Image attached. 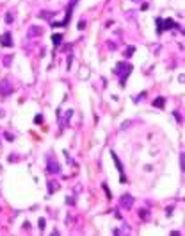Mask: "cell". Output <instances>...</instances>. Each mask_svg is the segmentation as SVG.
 Returning a JSON list of instances; mask_svg holds the SVG:
<instances>
[{
	"instance_id": "obj_19",
	"label": "cell",
	"mask_w": 185,
	"mask_h": 236,
	"mask_svg": "<svg viewBox=\"0 0 185 236\" xmlns=\"http://www.w3.org/2000/svg\"><path fill=\"white\" fill-rule=\"evenodd\" d=\"M102 188H103V190H105V193H107V197H109V198H111V192H109V188H107V184H102Z\"/></svg>"
},
{
	"instance_id": "obj_21",
	"label": "cell",
	"mask_w": 185,
	"mask_h": 236,
	"mask_svg": "<svg viewBox=\"0 0 185 236\" xmlns=\"http://www.w3.org/2000/svg\"><path fill=\"white\" fill-rule=\"evenodd\" d=\"M5 138H7L9 141H13V139H14V138H13V134H9V133H5Z\"/></svg>"
},
{
	"instance_id": "obj_20",
	"label": "cell",
	"mask_w": 185,
	"mask_h": 236,
	"mask_svg": "<svg viewBox=\"0 0 185 236\" xmlns=\"http://www.w3.org/2000/svg\"><path fill=\"white\" fill-rule=\"evenodd\" d=\"M34 122H36V123H41V122H43V116H41V115H37V116L34 118Z\"/></svg>"
},
{
	"instance_id": "obj_8",
	"label": "cell",
	"mask_w": 185,
	"mask_h": 236,
	"mask_svg": "<svg viewBox=\"0 0 185 236\" xmlns=\"http://www.w3.org/2000/svg\"><path fill=\"white\" fill-rule=\"evenodd\" d=\"M39 34H43V29H41V27H36V25H34V27L29 29V36H30V38H32V36H39Z\"/></svg>"
},
{
	"instance_id": "obj_18",
	"label": "cell",
	"mask_w": 185,
	"mask_h": 236,
	"mask_svg": "<svg viewBox=\"0 0 185 236\" xmlns=\"http://www.w3.org/2000/svg\"><path fill=\"white\" fill-rule=\"evenodd\" d=\"M78 29H80V31H82V29H86V21H84V20H80V21H78Z\"/></svg>"
},
{
	"instance_id": "obj_13",
	"label": "cell",
	"mask_w": 185,
	"mask_h": 236,
	"mask_svg": "<svg viewBox=\"0 0 185 236\" xmlns=\"http://www.w3.org/2000/svg\"><path fill=\"white\" fill-rule=\"evenodd\" d=\"M139 218H141V220H148V218H149V211H148V209H141V211H139Z\"/></svg>"
},
{
	"instance_id": "obj_16",
	"label": "cell",
	"mask_w": 185,
	"mask_h": 236,
	"mask_svg": "<svg viewBox=\"0 0 185 236\" xmlns=\"http://www.w3.org/2000/svg\"><path fill=\"white\" fill-rule=\"evenodd\" d=\"M11 61H13V56H5V59H4V64H5V66H9V64H11Z\"/></svg>"
},
{
	"instance_id": "obj_10",
	"label": "cell",
	"mask_w": 185,
	"mask_h": 236,
	"mask_svg": "<svg viewBox=\"0 0 185 236\" xmlns=\"http://www.w3.org/2000/svg\"><path fill=\"white\" fill-rule=\"evenodd\" d=\"M52 41H54L55 47H59V45L62 43V34H54V36H52Z\"/></svg>"
},
{
	"instance_id": "obj_17",
	"label": "cell",
	"mask_w": 185,
	"mask_h": 236,
	"mask_svg": "<svg viewBox=\"0 0 185 236\" xmlns=\"http://www.w3.org/2000/svg\"><path fill=\"white\" fill-rule=\"evenodd\" d=\"M45 225H46L45 218H39V229H41V231H45Z\"/></svg>"
},
{
	"instance_id": "obj_9",
	"label": "cell",
	"mask_w": 185,
	"mask_h": 236,
	"mask_svg": "<svg viewBox=\"0 0 185 236\" xmlns=\"http://www.w3.org/2000/svg\"><path fill=\"white\" fill-rule=\"evenodd\" d=\"M164 104H166V100L162 97H157L153 100V106H155V107H164Z\"/></svg>"
},
{
	"instance_id": "obj_2",
	"label": "cell",
	"mask_w": 185,
	"mask_h": 236,
	"mask_svg": "<svg viewBox=\"0 0 185 236\" xmlns=\"http://www.w3.org/2000/svg\"><path fill=\"white\" fill-rule=\"evenodd\" d=\"M46 170H48L50 174H59V172H61V165H59V161H57L54 156L46 157Z\"/></svg>"
},
{
	"instance_id": "obj_11",
	"label": "cell",
	"mask_w": 185,
	"mask_h": 236,
	"mask_svg": "<svg viewBox=\"0 0 185 236\" xmlns=\"http://www.w3.org/2000/svg\"><path fill=\"white\" fill-rule=\"evenodd\" d=\"M57 188H59V184H57L55 181H50V182H48V193H54Z\"/></svg>"
},
{
	"instance_id": "obj_12",
	"label": "cell",
	"mask_w": 185,
	"mask_h": 236,
	"mask_svg": "<svg viewBox=\"0 0 185 236\" xmlns=\"http://www.w3.org/2000/svg\"><path fill=\"white\" fill-rule=\"evenodd\" d=\"M155 23H157V32H158V34H162V32H164V27H162V18H157V20H155Z\"/></svg>"
},
{
	"instance_id": "obj_6",
	"label": "cell",
	"mask_w": 185,
	"mask_h": 236,
	"mask_svg": "<svg viewBox=\"0 0 185 236\" xmlns=\"http://www.w3.org/2000/svg\"><path fill=\"white\" fill-rule=\"evenodd\" d=\"M162 27H164V31H167V29H178V31H182V27H180L174 20H171V18L162 20Z\"/></svg>"
},
{
	"instance_id": "obj_3",
	"label": "cell",
	"mask_w": 185,
	"mask_h": 236,
	"mask_svg": "<svg viewBox=\"0 0 185 236\" xmlns=\"http://www.w3.org/2000/svg\"><path fill=\"white\" fill-rule=\"evenodd\" d=\"M13 91H14V86H13L7 79L0 82V93H2V97H7V95H11Z\"/></svg>"
},
{
	"instance_id": "obj_14",
	"label": "cell",
	"mask_w": 185,
	"mask_h": 236,
	"mask_svg": "<svg viewBox=\"0 0 185 236\" xmlns=\"http://www.w3.org/2000/svg\"><path fill=\"white\" fill-rule=\"evenodd\" d=\"M133 52H135V47H128V48H127V52H125V57H130Z\"/></svg>"
},
{
	"instance_id": "obj_4",
	"label": "cell",
	"mask_w": 185,
	"mask_h": 236,
	"mask_svg": "<svg viewBox=\"0 0 185 236\" xmlns=\"http://www.w3.org/2000/svg\"><path fill=\"white\" fill-rule=\"evenodd\" d=\"M119 204H121V208H125V209H130L132 208V204H133V197L132 195H123L121 197V200H119Z\"/></svg>"
},
{
	"instance_id": "obj_7",
	"label": "cell",
	"mask_w": 185,
	"mask_h": 236,
	"mask_svg": "<svg viewBox=\"0 0 185 236\" xmlns=\"http://www.w3.org/2000/svg\"><path fill=\"white\" fill-rule=\"evenodd\" d=\"M112 159H114V163H116V166H118V170H119V174H121V181L125 182V181H127V179H125V170H123V165H121L119 157L116 156V152H112Z\"/></svg>"
},
{
	"instance_id": "obj_15",
	"label": "cell",
	"mask_w": 185,
	"mask_h": 236,
	"mask_svg": "<svg viewBox=\"0 0 185 236\" xmlns=\"http://www.w3.org/2000/svg\"><path fill=\"white\" fill-rule=\"evenodd\" d=\"M13 20H14L13 13H7V15H5V21H7V23H13Z\"/></svg>"
},
{
	"instance_id": "obj_5",
	"label": "cell",
	"mask_w": 185,
	"mask_h": 236,
	"mask_svg": "<svg viewBox=\"0 0 185 236\" xmlns=\"http://www.w3.org/2000/svg\"><path fill=\"white\" fill-rule=\"evenodd\" d=\"M0 45L2 47H13V36H11V32H4L0 36Z\"/></svg>"
},
{
	"instance_id": "obj_1",
	"label": "cell",
	"mask_w": 185,
	"mask_h": 236,
	"mask_svg": "<svg viewBox=\"0 0 185 236\" xmlns=\"http://www.w3.org/2000/svg\"><path fill=\"white\" fill-rule=\"evenodd\" d=\"M114 74L119 77V86L125 88L127 79H128V75L132 74V64L127 63V61H119V63H116V66H114Z\"/></svg>"
}]
</instances>
